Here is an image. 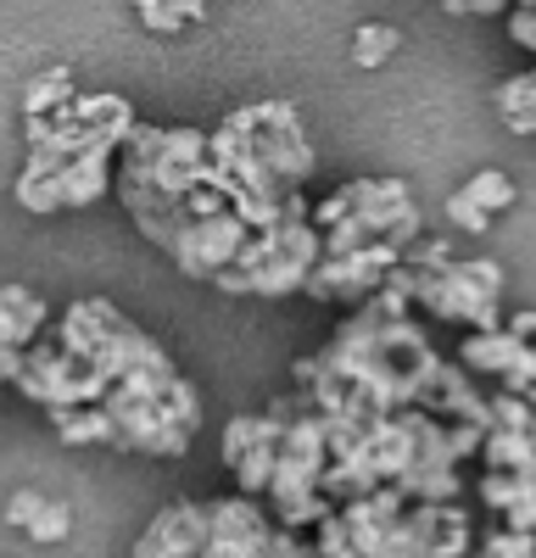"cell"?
<instances>
[{
	"mask_svg": "<svg viewBox=\"0 0 536 558\" xmlns=\"http://www.w3.org/2000/svg\"><path fill=\"white\" fill-rule=\"evenodd\" d=\"M509 39L520 45V51H531V57H536V12L514 7V12H509Z\"/></svg>",
	"mask_w": 536,
	"mask_h": 558,
	"instance_id": "cell-28",
	"label": "cell"
},
{
	"mask_svg": "<svg viewBox=\"0 0 536 558\" xmlns=\"http://www.w3.org/2000/svg\"><path fill=\"white\" fill-rule=\"evenodd\" d=\"M207 508V542H202V558H263L268 553V531L275 520H263L257 497H218V502H202Z\"/></svg>",
	"mask_w": 536,
	"mask_h": 558,
	"instance_id": "cell-6",
	"label": "cell"
},
{
	"mask_svg": "<svg viewBox=\"0 0 536 558\" xmlns=\"http://www.w3.org/2000/svg\"><path fill=\"white\" fill-rule=\"evenodd\" d=\"M514 7H525V12H536V0H514Z\"/></svg>",
	"mask_w": 536,
	"mask_h": 558,
	"instance_id": "cell-34",
	"label": "cell"
},
{
	"mask_svg": "<svg viewBox=\"0 0 536 558\" xmlns=\"http://www.w3.org/2000/svg\"><path fill=\"white\" fill-rule=\"evenodd\" d=\"M341 196H346V207H380V202H402L409 184L402 179H346Z\"/></svg>",
	"mask_w": 536,
	"mask_h": 558,
	"instance_id": "cell-20",
	"label": "cell"
},
{
	"mask_svg": "<svg viewBox=\"0 0 536 558\" xmlns=\"http://www.w3.org/2000/svg\"><path fill=\"white\" fill-rule=\"evenodd\" d=\"M168 7H173L179 23H202L207 17V0H168Z\"/></svg>",
	"mask_w": 536,
	"mask_h": 558,
	"instance_id": "cell-31",
	"label": "cell"
},
{
	"mask_svg": "<svg viewBox=\"0 0 536 558\" xmlns=\"http://www.w3.org/2000/svg\"><path fill=\"white\" fill-rule=\"evenodd\" d=\"M503 391H514V397H525V402H536V341L531 347H520V357L503 368Z\"/></svg>",
	"mask_w": 536,
	"mask_h": 558,
	"instance_id": "cell-21",
	"label": "cell"
},
{
	"mask_svg": "<svg viewBox=\"0 0 536 558\" xmlns=\"http://www.w3.org/2000/svg\"><path fill=\"white\" fill-rule=\"evenodd\" d=\"M118 140L123 134H101L89 140L84 151L73 157H57V191H62V207H89L112 191V157H118Z\"/></svg>",
	"mask_w": 536,
	"mask_h": 558,
	"instance_id": "cell-9",
	"label": "cell"
},
{
	"mask_svg": "<svg viewBox=\"0 0 536 558\" xmlns=\"http://www.w3.org/2000/svg\"><path fill=\"white\" fill-rule=\"evenodd\" d=\"M319 475H325V418L313 413V402L302 397L296 413L285 418L280 430V452H275V475H268L263 497L275 508V525H313L319 514H330V497L319 492Z\"/></svg>",
	"mask_w": 536,
	"mask_h": 558,
	"instance_id": "cell-3",
	"label": "cell"
},
{
	"mask_svg": "<svg viewBox=\"0 0 536 558\" xmlns=\"http://www.w3.org/2000/svg\"><path fill=\"white\" fill-rule=\"evenodd\" d=\"M441 7L459 17H498V12H509V0H441Z\"/></svg>",
	"mask_w": 536,
	"mask_h": 558,
	"instance_id": "cell-29",
	"label": "cell"
},
{
	"mask_svg": "<svg viewBox=\"0 0 536 558\" xmlns=\"http://www.w3.org/2000/svg\"><path fill=\"white\" fill-rule=\"evenodd\" d=\"M453 525H470L459 497L453 502H425V497H409L402 502V514L391 520L386 531V558H414V553H430Z\"/></svg>",
	"mask_w": 536,
	"mask_h": 558,
	"instance_id": "cell-8",
	"label": "cell"
},
{
	"mask_svg": "<svg viewBox=\"0 0 536 558\" xmlns=\"http://www.w3.org/2000/svg\"><path fill=\"white\" fill-rule=\"evenodd\" d=\"M51 425H57V436H62V441H101V447H112V418H107V408H101V402L62 408V413H51Z\"/></svg>",
	"mask_w": 536,
	"mask_h": 558,
	"instance_id": "cell-14",
	"label": "cell"
},
{
	"mask_svg": "<svg viewBox=\"0 0 536 558\" xmlns=\"http://www.w3.org/2000/svg\"><path fill=\"white\" fill-rule=\"evenodd\" d=\"M17 363H23V347H7V341H0V386L17 380Z\"/></svg>",
	"mask_w": 536,
	"mask_h": 558,
	"instance_id": "cell-32",
	"label": "cell"
},
{
	"mask_svg": "<svg viewBox=\"0 0 536 558\" xmlns=\"http://www.w3.org/2000/svg\"><path fill=\"white\" fill-rule=\"evenodd\" d=\"M73 118L78 123H89V129H112V134H129V123H134V112H129V101L123 96H107V89H101V96H78V89H73Z\"/></svg>",
	"mask_w": 536,
	"mask_h": 558,
	"instance_id": "cell-15",
	"label": "cell"
},
{
	"mask_svg": "<svg viewBox=\"0 0 536 558\" xmlns=\"http://www.w3.org/2000/svg\"><path fill=\"white\" fill-rule=\"evenodd\" d=\"M207 542V508L202 502H173L146 525V536L134 542L141 558H191Z\"/></svg>",
	"mask_w": 536,
	"mask_h": 558,
	"instance_id": "cell-10",
	"label": "cell"
},
{
	"mask_svg": "<svg viewBox=\"0 0 536 558\" xmlns=\"http://www.w3.org/2000/svg\"><path fill=\"white\" fill-rule=\"evenodd\" d=\"M520 347H525V341L498 324V330H470L464 347H459V357H464L470 375H503V368L520 357Z\"/></svg>",
	"mask_w": 536,
	"mask_h": 558,
	"instance_id": "cell-12",
	"label": "cell"
},
{
	"mask_svg": "<svg viewBox=\"0 0 536 558\" xmlns=\"http://www.w3.org/2000/svg\"><path fill=\"white\" fill-rule=\"evenodd\" d=\"M397 45H402V34L391 23H364L352 34V62L357 68H386L397 57Z\"/></svg>",
	"mask_w": 536,
	"mask_h": 558,
	"instance_id": "cell-16",
	"label": "cell"
},
{
	"mask_svg": "<svg viewBox=\"0 0 536 558\" xmlns=\"http://www.w3.org/2000/svg\"><path fill=\"white\" fill-rule=\"evenodd\" d=\"M447 223H459V229H470V235H480V229L491 223V213L475 207L464 191H453V196H447Z\"/></svg>",
	"mask_w": 536,
	"mask_h": 558,
	"instance_id": "cell-25",
	"label": "cell"
},
{
	"mask_svg": "<svg viewBox=\"0 0 536 558\" xmlns=\"http://www.w3.org/2000/svg\"><path fill=\"white\" fill-rule=\"evenodd\" d=\"M252 418L257 413H241V418H230V430H223V463H241V452H246V441H252Z\"/></svg>",
	"mask_w": 536,
	"mask_h": 558,
	"instance_id": "cell-27",
	"label": "cell"
},
{
	"mask_svg": "<svg viewBox=\"0 0 536 558\" xmlns=\"http://www.w3.org/2000/svg\"><path fill=\"white\" fill-rule=\"evenodd\" d=\"M391 263H397V246H391V241L352 246V252H341V257H319V263H313L307 279H302V291L319 296V302H346V307H352V302H364L369 291L386 286Z\"/></svg>",
	"mask_w": 536,
	"mask_h": 558,
	"instance_id": "cell-5",
	"label": "cell"
},
{
	"mask_svg": "<svg viewBox=\"0 0 536 558\" xmlns=\"http://www.w3.org/2000/svg\"><path fill=\"white\" fill-rule=\"evenodd\" d=\"M23 531H28L34 542H62V536H73V508H68L62 497H45Z\"/></svg>",
	"mask_w": 536,
	"mask_h": 558,
	"instance_id": "cell-19",
	"label": "cell"
},
{
	"mask_svg": "<svg viewBox=\"0 0 536 558\" xmlns=\"http://www.w3.org/2000/svg\"><path fill=\"white\" fill-rule=\"evenodd\" d=\"M486 558H536V536L503 525L498 536H486Z\"/></svg>",
	"mask_w": 536,
	"mask_h": 558,
	"instance_id": "cell-23",
	"label": "cell"
},
{
	"mask_svg": "<svg viewBox=\"0 0 536 558\" xmlns=\"http://www.w3.org/2000/svg\"><path fill=\"white\" fill-rule=\"evenodd\" d=\"M514 492H520L514 470H486V475H480V497H486V508H498V514L514 502Z\"/></svg>",
	"mask_w": 536,
	"mask_h": 558,
	"instance_id": "cell-24",
	"label": "cell"
},
{
	"mask_svg": "<svg viewBox=\"0 0 536 558\" xmlns=\"http://www.w3.org/2000/svg\"><path fill=\"white\" fill-rule=\"evenodd\" d=\"M45 318H51V307H45L28 286H12V279H0V341L7 347H28Z\"/></svg>",
	"mask_w": 536,
	"mask_h": 558,
	"instance_id": "cell-11",
	"label": "cell"
},
{
	"mask_svg": "<svg viewBox=\"0 0 536 558\" xmlns=\"http://www.w3.org/2000/svg\"><path fill=\"white\" fill-rule=\"evenodd\" d=\"M409 291L391 279L364 302H352V318L330 336V347L291 368L302 397L325 418H352V425L419 402L441 418H470L486 430L491 402L470 386V368L436 357L425 324L409 318Z\"/></svg>",
	"mask_w": 536,
	"mask_h": 558,
	"instance_id": "cell-1",
	"label": "cell"
},
{
	"mask_svg": "<svg viewBox=\"0 0 536 558\" xmlns=\"http://www.w3.org/2000/svg\"><path fill=\"white\" fill-rule=\"evenodd\" d=\"M101 408L112 418V447L118 452H157V458H179L191 447V430H179L173 418L162 413L157 397H134L123 386L101 391Z\"/></svg>",
	"mask_w": 536,
	"mask_h": 558,
	"instance_id": "cell-4",
	"label": "cell"
},
{
	"mask_svg": "<svg viewBox=\"0 0 536 558\" xmlns=\"http://www.w3.org/2000/svg\"><path fill=\"white\" fill-rule=\"evenodd\" d=\"M464 196L475 207H486V213H509L514 207V179L498 173V168H480L475 179H464Z\"/></svg>",
	"mask_w": 536,
	"mask_h": 558,
	"instance_id": "cell-17",
	"label": "cell"
},
{
	"mask_svg": "<svg viewBox=\"0 0 536 558\" xmlns=\"http://www.w3.org/2000/svg\"><path fill=\"white\" fill-rule=\"evenodd\" d=\"M134 12H141V23L151 34H179V17H173L168 0H134Z\"/></svg>",
	"mask_w": 536,
	"mask_h": 558,
	"instance_id": "cell-26",
	"label": "cell"
},
{
	"mask_svg": "<svg viewBox=\"0 0 536 558\" xmlns=\"http://www.w3.org/2000/svg\"><path fill=\"white\" fill-rule=\"evenodd\" d=\"M68 96H73V73H68V68H51V73H39V78L28 84L23 112H57Z\"/></svg>",
	"mask_w": 536,
	"mask_h": 558,
	"instance_id": "cell-18",
	"label": "cell"
},
{
	"mask_svg": "<svg viewBox=\"0 0 536 558\" xmlns=\"http://www.w3.org/2000/svg\"><path fill=\"white\" fill-rule=\"evenodd\" d=\"M486 402H491V425H509V430H536V413H531V402H525V397L503 391V397H486Z\"/></svg>",
	"mask_w": 536,
	"mask_h": 558,
	"instance_id": "cell-22",
	"label": "cell"
},
{
	"mask_svg": "<svg viewBox=\"0 0 536 558\" xmlns=\"http://www.w3.org/2000/svg\"><path fill=\"white\" fill-rule=\"evenodd\" d=\"M313 263H319V229H313L307 218H285L280 246L252 268V291L257 296H291V291H302Z\"/></svg>",
	"mask_w": 536,
	"mask_h": 558,
	"instance_id": "cell-7",
	"label": "cell"
},
{
	"mask_svg": "<svg viewBox=\"0 0 536 558\" xmlns=\"http://www.w3.org/2000/svg\"><path fill=\"white\" fill-rule=\"evenodd\" d=\"M39 502H45V492H17V497L7 502V525H17V531H23V525L34 520V508H39Z\"/></svg>",
	"mask_w": 536,
	"mask_h": 558,
	"instance_id": "cell-30",
	"label": "cell"
},
{
	"mask_svg": "<svg viewBox=\"0 0 536 558\" xmlns=\"http://www.w3.org/2000/svg\"><path fill=\"white\" fill-rule=\"evenodd\" d=\"M17 207H28V213H62L57 157H51V151H28V168H23V179H17Z\"/></svg>",
	"mask_w": 536,
	"mask_h": 558,
	"instance_id": "cell-13",
	"label": "cell"
},
{
	"mask_svg": "<svg viewBox=\"0 0 536 558\" xmlns=\"http://www.w3.org/2000/svg\"><path fill=\"white\" fill-rule=\"evenodd\" d=\"M503 330H514L525 347L536 341V313H514V318H503Z\"/></svg>",
	"mask_w": 536,
	"mask_h": 558,
	"instance_id": "cell-33",
	"label": "cell"
},
{
	"mask_svg": "<svg viewBox=\"0 0 536 558\" xmlns=\"http://www.w3.org/2000/svg\"><path fill=\"white\" fill-rule=\"evenodd\" d=\"M391 286L409 291L414 307L436 313L441 324H470V330H498L503 324V268L491 257H470V263H453L441 257L430 268H409V263H391Z\"/></svg>",
	"mask_w": 536,
	"mask_h": 558,
	"instance_id": "cell-2",
	"label": "cell"
}]
</instances>
